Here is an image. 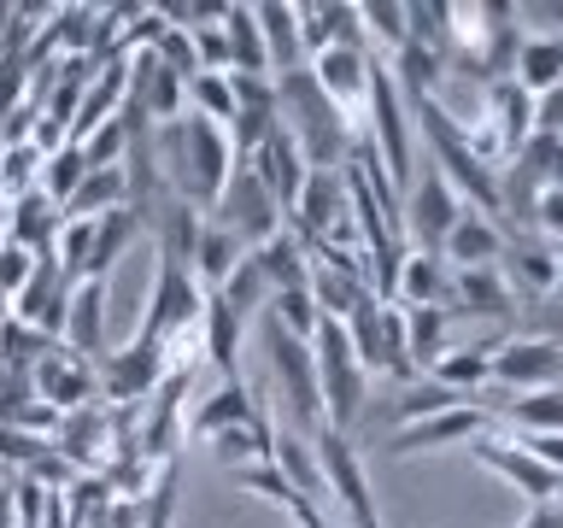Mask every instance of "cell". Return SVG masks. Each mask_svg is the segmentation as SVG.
<instances>
[{"label":"cell","instance_id":"6da1fadb","mask_svg":"<svg viewBox=\"0 0 563 528\" xmlns=\"http://www.w3.org/2000/svg\"><path fill=\"white\" fill-rule=\"evenodd\" d=\"M276 106H282V130L299 141V153H306L311 170H346V153H352V141H358V123L317 88L311 70L276 77Z\"/></svg>","mask_w":563,"mask_h":528},{"label":"cell","instance_id":"7a4b0ae2","mask_svg":"<svg viewBox=\"0 0 563 528\" xmlns=\"http://www.w3.org/2000/svg\"><path fill=\"white\" fill-rule=\"evenodd\" d=\"M311 359H317V394H323V422L329 429L352 435L358 429V417L369 411V370L358 364V352H352L346 329L323 317L311 334Z\"/></svg>","mask_w":563,"mask_h":528},{"label":"cell","instance_id":"3957f363","mask_svg":"<svg viewBox=\"0 0 563 528\" xmlns=\"http://www.w3.org/2000/svg\"><path fill=\"white\" fill-rule=\"evenodd\" d=\"M457 211H464L457 188L429 165V158H417L411 183H405V194H399V235H405V246H411V253H440V241L452 235Z\"/></svg>","mask_w":563,"mask_h":528},{"label":"cell","instance_id":"277c9868","mask_svg":"<svg viewBox=\"0 0 563 528\" xmlns=\"http://www.w3.org/2000/svg\"><path fill=\"white\" fill-rule=\"evenodd\" d=\"M311 452H317V470H323L329 499L346 510V522H352V528H387L382 510H376L369 470H364L358 447H352V435H341V429H329V422H323V429L311 435Z\"/></svg>","mask_w":563,"mask_h":528},{"label":"cell","instance_id":"5b68a950","mask_svg":"<svg viewBox=\"0 0 563 528\" xmlns=\"http://www.w3.org/2000/svg\"><path fill=\"white\" fill-rule=\"evenodd\" d=\"M346 341L358 352V364L369 376H394V382H417L411 346H405V311L387 306V299H364L358 311L346 317Z\"/></svg>","mask_w":563,"mask_h":528},{"label":"cell","instance_id":"8992f818","mask_svg":"<svg viewBox=\"0 0 563 528\" xmlns=\"http://www.w3.org/2000/svg\"><path fill=\"white\" fill-rule=\"evenodd\" d=\"M206 218H211V223H223L241 246H264L271 235H282L288 211L271 200V188H264L258 176H253V165H246V158H235V170H229V183H223V194H218V206H211Z\"/></svg>","mask_w":563,"mask_h":528},{"label":"cell","instance_id":"52a82bcc","mask_svg":"<svg viewBox=\"0 0 563 528\" xmlns=\"http://www.w3.org/2000/svg\"><path fill=\"white\" fill-rule=\"evenodd\" d=\"M165 346L141 341V334H130V346H106L95 359V382H100V405H118V411H135L141 399L158 394V382H165Z\"/></svg>","mask_w":563,"mask_h":528},{"label":"cell","instance_id":"ba28073f","mask_svg":"<svg viewBox=\"0 0 563 528\" xmlns=\"http://www.w3.org/2000/svg\"><path fill=\"white\" fill-rule=\"evenodd\" d=\"M200 306H206V288L194 282V271H176V264H158L153 271V294H147V311H141L135 334L153 346H170L183 334L200 329Z\"/></svg>","mask_w":563,"mask_h":528},{"label":"cell","instance_id":"9c48e42d","mask_svg":"<svg viewBox=\"0 0 563 528\" xmlns=\"http://www.w3.org/2000/svg\"><path fill=\"white\" fill-rule=\"evenodd\" d=\"M264 341H271V370H276V382H282V399H288V417H294L306 435H317V429H323V394H317L311 341H299V334L276 329L271 317H264Z\"/></svg>","mask_w":563,"mask_h":528},{"label":"cell","instance_id":"30bf717a","mask_svg":"<svg viewBox=\"0 0 563 528\" xmlns=\"http://www.w3.org/2000/svg\"><path fill=\"white\" fill-rule=\"evenodd\" d=\"M505 394H534V387H563V341L558 334H517L493 352V382Z\"/></svg>","mask_w":563,"mask_h":528},{"label":"cell","instance_id":"8fae6325","mask_svg":"<svg viewBox=\"0 0 563 528\" xmlns=\"http://www.w3.org/2000/svg\"><path fill=\"white\" fill-rule=\"evenodd\" d=\"M475 435H493V411L482 405H452V411H434L422 422H405V429L387 435V458H411V452H440V447H470Z\"/></svg>","mask_w":563,"mask_h":528},{"label":"cell","instance_id":"7c38bea8","mask_svg":"<svg viewBox=\"0 0 563 528\" xmlns=\"http://www.w3.org/2000/svg\"><path fill=\"white\" fill-rule=\"evenodd\" d=\"M470 452L482 458V464L499 475L505 487H517L528 505H540V499H563V475H552L540 464L534 452L522 447V440H499V435H475L470 440Z\"/></svg>","mask_w":563,"mask_h":528},{"label":"cell","instance_id":"4fadbf2b","mask_svg":"<svg viewBox=\"0 0 563 528\" xmlns=\"http://www.w3.org/2000/svg\"><path fill=\"white\" fill-rule=\"evenodd\" d=\"M352 206H346V170H311L299 200L288 206V235H299L306 246H317L334 223H346Z\"/></svg>","mask_w":563,"mask_h":528},{"label":"cell","instance_id":"5bb4252c","mask_svg":"<svg viewBox=\"0 0 563 528\" xmlns=\"http://www.w3.org/2000/svg\"><path fill=\"white\" fill-rule=\"evenodd\" d=\"M65 306H70V276H65V264L53 253H42V258H35V271H30V282L12 299V317H18V323H30V329H42L47 341H59Z\"/></svg>","mask_w":563,"mask_h":528},{"label":"cell","instance_id":"9a60e30c","mask_svg":"<svg viewBox=\"0 0 563 528\" xmlns=\"http://www.w3.org/2000/svg\"><path fill=\"white\" fill-rule=\"evenodd\" d=\"M558 246L540 241L534 229H505V258L499 271L510 282V294H528V299H552L558 294Z\"/></svg>","mask_w":563,"mask_h":528},{"label":"cell","instance_id":"2e32d148","mask_svg":"<svg viewBox=\"0 0 563 528\" xmlns=\"http://www.w3.org/2000/svg\"><path fill=\"white\" fill-rule=\"evenodd\" d=\"M106 299H112V282H106V276L70 282V306H65L59 346L77 352V359H88V364L106 352Z\"/></svg>","mask_w":563,"mask_h":528},{"label":"cell","instance_id":"e0dca14e","mask_svg":"<svg viewBox=\"0 0 563 528\" xmlns=\"http://www.w3.org/2000/svg\"><path fill=\"white\" fill-rule=\"evenodd\" d=\"M306 70L317 77V88H323V95L364 130V106H369V53H358V47H329V53H317Z\"/></svg>","mask_w":563,"mask_h":528},{"label":"cell","instance_id":"ac0fdd59","mask_svg":"<svg viewBox=\"0 0 563 528\" xmlns=\"http://www.w3.org/2000/svg\"><path fill=\"white\" fill-rule=\"evenodd\" d=\"M35 376V399L42 405H53V411H77V405H95L100 394H95V364L88 359H77V352H65V346H47V359L30 370Z\"/></svg>","mask_w":563,"mask_h":528},{"label":"cell","instance_id":"d6986e66","mask_svg":"<svg viewBox=\"0 0 563 528\" xmlns=\"http://www.w3.org/2000/svg\"><path fill=\"white\" fill-rule=\"evenodd\" d=\"M475 405L505 417L517 435H563V387H534V394H505V387H482Z\"/></svg>","mask_w":563,"mask_h":528},{"label":"cell","instance_id":"ffe728a7","mask_svg":"<svg viewBox=\"0 0 563 528\" xmlns=\"http://www.w3.org/2000/svg\"><path fill=\"white\" fill-rule=\"evenodd\" d=\"M246 165H253V176L271 188V200H276L282 211L299 200V188H306V176H311L306 153H299V141H294L288 130H271V135H264L258 153H246Z\"/></svg>","mask_w":563,"mask_h":528},{"label":"cell","instance_id":"44dd1931","mask_svg":"<svg viewBox=\"0 0 563 528\" xmlns=\"http://www.w3.org/2000/svg\"><path fill=\"white\" fill-rule=\"evenodd\" d=\"M452 317H482V323H517V294L499 264L482 271H452Z\"/></svg>","mask_w":563,"mask_h":528},{"label":"cell","instance_id":"7402d4cb","mask_svg":"<svg viewBox=\"0 0 563 528\" xmlns=\"http://www.w3.org/2000/svg\"><path fill=\"white\" fill-rule=\"evenodd\" d=\"M440 258L452 264V271H482V264H499L505 258V223L487 218V211H457L452 235L440 241Z\"/></svg>","mask_w":563,"mask_h":528},{"label":"cell","instance_id":"603a6c76","mask_svg":"<svg viewBox=\"0 0 563 528\" xmlns=\"http://www.w3.org/2000/svg\"><path fill=\"white\" fill-rule=\"evenodd\" d=\"M206 211L188 206L183 194H165L153 206V241H158V264H176V271H194V246H200Z\"/></svg>","mask_w":563,"mask_h":528},{"label":"cell","instance_id":"cb8c5ba5","mask_svg":"<svg viewBox=\"0 0 563 528\" xmlns=\"http://www.w3.org/2000/svg\"><path fill=\"white\" fill-rule=\"evenodd\" d=\"M264 411V399L253 394V387H246L241 376L235 382H223L218 394H206L200 405H194V417H188V435L194 440H218V435H229V429H246V422H253Z\"/></svg>","mask_w":563,"mask_h":528},{"label":"cell","instance_id":"d4e9b609","mask_svg":"<svg viewBox=\"0 0 563 528\" xmlns=\"http://www.w3.org/2000/svg\"><path fill=\"white\" fill-rule=\"evenodd\" d=\"M299 42H306V65L329 47H358L369 53L364 42V24H358V7L346 0H323V7H299Z\"/></svg>","mask_w":563,"mask_h":528},{"label":"cell","instance_id":"484cf974","mask_svg":"<svg viewBox=\"0 0 563 528\" xmlns=\"http://www.w3.org/2000/svg\"><path fill=\"white\" fill-rule=\"evenodd\" d=\"M499 346H505L499 334H487V341H452V346L434 359L429 382H440V387H452V394L475 399V394L493 382V352H499Z\"/></svg>","mask_w":563,"mask_h":528},{"label":"cell","instance_id":"4316f807","mask_svg":"<svg viewBox=\"0 0 563 528\" xmlns=\"http://www.w3.org/2000/svg\"><path fill=\"white\" fill-rule=\"evenodd\" d=\"M394 306H405V311L446 306L452 311V264L440 253H411V246H405V264H399V282H394Z\"/></svg>","mask_w":563,"mask_h":528},{"label":"cell","instance_id":"83f0119b","mask_svg":"<svg viewBox=\"0 0 563 528\" xmlns=\"http://www.w3.org/2000/svg\"><path fill=\"white\" fill-rule=\"evenodd\" d=\"M264 53H271V77H288V70H306V42H299V7L294 0H258L253 7Z\"/></svg>","mask_w":563,"mask_h":528},{"label":"cell","instance_id":"f1b7e54d","mask_svg":"<svg viewBox=\"0 0 563 528\" xmlns=\"http://www.w3.org/2000/svg\"><path fill=\"white\" fill-rule=\"evenodd\" d=\"M59 223H65V211L53 206L42 188H30V194H18V200H7V241L24 246V253H35V258L53 253Z\"/></svg>","mask_w":563,"mask_h":528},{"label":"cell","instance_id":"f546056e","mask_svg":"<svg viewBox=\"0 0 563 528\" xmlns=\"http://www.w3.org/2000/svg\"><path fill=\"white\" fill-rule=\"evenodd\" d=\"M246 258L258 264V276H264V288L282 294V288H306V276H311V246L288 235V223H282V235H271L264 246H246Z\"/></svg>","mask_w":563,"mask_h":528},{"label":"cell","instance_id":"4dcf8cb0","mask_svg":"<svg viewBox=\"0 0 563 528\" xmlns=\"http://www.w3.org/2000/svg\"><path fill=\"white\" fill-rule=\"evenodd\" d=\"M241 317L223 306L218 294H206V306H200V352H206V364L218 370L223 382H235V352H241Z\"/></svg>","mask_w":563,"mask_h":528},{"label":"cell","instance_id":"1f68e13d","mask_svg":"<svg viewBox=\"0 0 563 528\" xmlns=\"http://www.w3.org/2000/svg\"><path fill=\"white\" fill-rule=\"evenodd\" d=\"M223 42H229V77H271V53H264L253 7H223Z\"/></svg>","mask_w":563,"mask_h":528},{"label":"cell","instance_id":"d6a6232c","mask_svg":"<svg viewBox=\"0 0 563 528\" xmlns=\"http://www.w3.org/2000/svg\"><path fill=\"white\" fill-rule=\"evenodd\" d=\"M510 82H517L522 95H545V88H558L563 82V35H522Z\"/></svg>","mask_w":563,"mask_h":528},{"label":"cell","instance_id":"836d02e7","mask_svg":"<svg viewBox=\"0 0 563 528\" xmlns=\"http://www.w3.org/2000/svg\"><path fill=\"white\" fill-rule=\"evenodd\" d=\"M271 464L282 470V482H288L306 505H323V470H317V452H311V440L306 435H276V447H271Z\"/></svg>","mask_w":563,"mask_h":528},{"label":"cell","instance_id":"e575fe53","mask_svg":"<svg viewBox=\"0 0 563 528\" xmlns=\"http://www.w3.org/2000/svg\"><path fill=\"white\" fill-rule=\"evenodd\" d=\"M246 258V246L229 235L223 223H211L206 218V229H200V246H194V282H200L206 294H218L223 282H229V271H235V264Z\"/></svg>","mask_w":563,"mask_h":528},{"label":"cell","instance_id":"d590c367","mask_svg":"<svg viewBox=\"0 0 563 528\" xmlns=\"http://www.w3.org/2000/svg\"><path fill=\"white\" fill-rule=\"evenodd\" d=\"M399 311H405V306H399ZM452 323H457V317H452L446 306L405 311V346H411V364L422 370V376H429V370H434V359L452 346Z\"/></svg>","mask_w":563,"mask_h":528},{"label":"cell","instance_id":"8d00e7d4","mask_svg":"<svg viewBox=\"0 0 563 528\" xmlns=\"http://www.w3.org/2000/svg\"><path fill=\"white\" fill-rule=\"evenodd\" d=\"M452 405H470V399L422 376V382H405V387H399V399H387V405H382V417L394 422V429H405V422H422V417H434V411H452Z\"/></svg>","mask_w":563,"mask_h":528},{"label":"cell","instance_id":"74e56055","mask_svg":"<svg viewBox=\"0 0 563 528\" xmlns=\"http://www.w3.org/2000/svg\"><path fill=\"white\" fill-rule=\"evenodd\" d=\"M135 241H141V218H135L130 206H123V211H106V218H95V258H88V276H106L123 253H130Z\"/></svg>","mask_w":563,"mask_h":528},{"label":"cell","instance_id":"f35d334b","mask_svg":"<svg viewBox=\"0 0 563 528\" xmlns=\"http://www.w3.org/2000/svg\"><path fill=\"white\" fill-rule=\"evenodd\" d=\"M183 112L211 118V123L229 130V118H235V82H229V70H200V77H188V106Z\"/></svg>","mask_w":563,"mask_h":528},{"label":"cell","instance_id":"ab89813d","mask_svg":"<svg viewBox=\"0 0 563 528\" xmlns=\"http://www.w3.org/2000/svg\"><path fill=\"white\" fill-rule=\"evenodd\" d=\"M82 176H88V158H82V147H77V141H65V147H53V153L42 158V183H35V188H42L47 200L65 211V200L77 194V183H82Z\"/></svg>","mask_w":563,"mask_h":528},{"label":"cell","instance_id":"60d3db41","mask_svg":"<svg viewBox=\"0 0 563 528\" xmlns=\"http://www.w3.org/2000/svg\"><path fill=\"white\" fill-rule=\"evenodd\" d=\"M264 317H271L276 329L299 334V341H311L317 323H323V311H317L311 288H282V294H271V306H264Z\"/></svg>","mask_w":563,"mask_h":528},{"label":"cell","instance_id":"b9f144b4","mask_svg":"<svg viewBox=\"0 0 563 528\" xmlns=\"http://www.w3.org/2000/svg\"><path fill=\"white\" fill-rule=\"evenodd\" d=\"M358 24H364V42H376L387 59L411 42V30H405V7L399 0H369V7H358Z\"/></svg>","mask_w":563,"mask_h":528},{"label":"cell","instance_id":"7bdbcfd3","mask_svg":"<svg viewBox=\"0 0 563 528\" xmlns=\"http://www.w3.org/2000/svg\"><path fill=\"white\" fill-rule=\"evenodd\" d=\"M218 299H223V306H229V311H235L241 323H246L253 311H264V306H271V288H264L258 264H253V258H241L235 271H229V282L218 288Z\"/></svg>","mask_w":563,"mask_h":528},{"label":"cell","instance_id":"ee69618b","mask_svg":"<svg viewBox=\"0 0 563 528\" xmlns=\"http://www.w3.org/2000/svg\"><path fill=\"white\" fill-rule=\"evenodd\" d=\"M229 475H235V482H241L246 493H258V499H271V505H282V510L306 505L288 482H282V470H276V464H241V470H229Z\"/></svg>","mask_w":563,"mask_h":528},{"label":"cell","instance_id":"f6af8a7d","mask_svg":"<svg viewBox=\"0 0 563 528\" xmlns=\"http://www.w3.org/2000/svg\"><path fill=\"white\" fill-rule=\"evenodd\" d=\"M47 447H53L47 435H30V429H18V422H0V464H18V475H24Z\"/></svg>","mask_w":563,"mask_h":528},{"label":"cell","instance_id":"bcb514c9","mask_svg":"<svg viewBox=\"0 0 563 528\" xmlns=\"http://www.w3.org/2000/svg\"><path fill=\"white\" fill-rule=\"evenodd\" d=\"M534 235L552 241L558 253H563V188H540V200H534Z\"/></svg>","mask_w":563,"mask_h":528},{"label":"cell","instance_id":"7dc6e473","mask_svg":"<svg viewBox=\"0 0 563 528\" xmlns=\"http://www.w3.org/2000/svg\"><path fill=\"white\" fill-rule=\"evenodd\" d=\"M517 440H522V447L534 452L552 475H563V435H517Z\"/></svg>","mask_w":563,"mask_h":528},{"label":"cell","instance_id":"c3c4849f","mask_svg":"<svg viewBox=\"0 0 563 528\" xmlns=\"http://www.w3.org/2000/svg\"><path fill=\"white\" fill-rule=\"evenodd\" d=\"M517 528H563V499H540V505H528V517Z\"/></svg>","mask_w":563,"mask_h":528},{"label":"cell","instance_id":"681fc988","mask_svg":"<svg viewBox=\"0 0 563 528\" xmlns=\"http://www.w3.org/2000/svg\"><path fill=\"white\" fill-rule=\"evenodd\" d=\"M288 517H294L299 528H334V522L323 517V505H294V510H288Z\"/></svg>","mask_w":563,"mask_h":528},{"label":"cell","instance_id":"f907efd6","mask_svg":"<svg viewBox=\"0 0 563 528\" xmlns=\"http://www.w3.org/2000/svg\"><path fill=\"white\" fill-rule=\"evenodd\" d=\"M0 528H18V510H12V487H0Z\"/></svg>","mask_w":563,"mask_h":528},{"label":"cell","instance_id":"816d5d0a","mask_svg":"<svg viewBox=\"0 0 563 528\" xmlns=\"http://www.w3.org/2000/svg\"><path fill=\"white\" fill-rule=\"evenodd\" d=\"M558 294H563V258H558Z\"/></svg>","mask_w":563,"mask_h":528}]
</instances>
